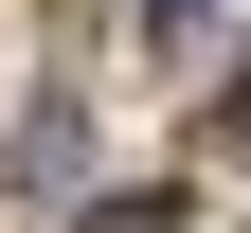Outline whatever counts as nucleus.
I'll use <instances>...</instances> for the list:
<instances>
[{
  "mask_svg": "<svg viewBox=\"0 0 251 233\" xmlns=\"http://www.w3.org/2000/svg\"><path fill=\"white\" fill-rule=\"evenodd\" d=\"M72 161H90V90H54V108L18 126V197H54V180H72Z\"/></svg>",
  "mask_w": 251,
  "mask_h": 233,
  "instance_id": "1",
  "label": "nucleus"
},
{
  "mask_svg": "<svg viewBox=\"0 0 251 233\" xmlns=\"http://www.w3.org/2000/svg\"><path fill=\"white\" fill-rule=\"evenodd\" d=\"M90 233H179V197H108V215H90Z\"/></svg>",
  "mask_w": 251,
  "mask_h": 233,
  "instance_id": "2",
  "label": "nucleus"
},
{
  "mask_svg": "<svg viewBox=\"0 0 251 233\" xmlns=\"http://www.w3.org/2000/svg\"><path fill=\"white\" fill-rule=\"evenodd\" d=\"M144 18H162V36H198V18H215V0H144Z\"/></svg>",
  "mask_w": 251,
  "mask_h": 233,
  "instance_id": "3",
  "label": "nucleus"
}]
</instances>
